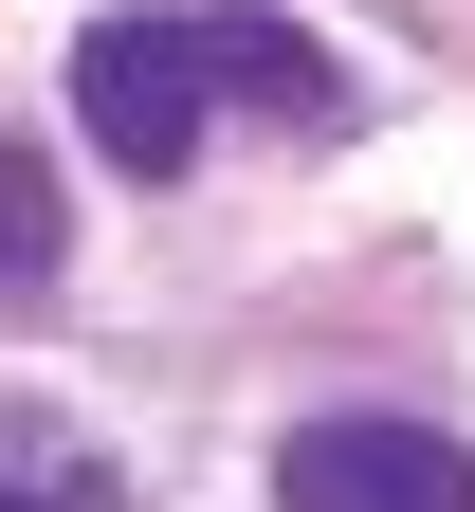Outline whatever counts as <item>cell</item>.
<instances>
[{
	"label": "cell",
	"instance_id": "1",
	"mask_svg": "<svg viewBox=\"0 0 475 512\" xmlns=\"http://www.w3.org/2000/svg\"><path fill=\"white\" fill-rule=\"evenodd\" d=\"M220 110H275V128H348V74L293 37V19H238V0H128V19L74 37V128L128 183H183Z\"/></svg>",
	"mask_w": 475,
	"mask_h": 512
},
{
	"label": "cell",
	"instance_id": "2",
	"mask_svg": "<svg viewBox=\"0 0 475 512\" xmlns=\"http://www.w3.org/2000/svg\"><path fill=\"white\" fill-rule=\"evenodd\" d=\"M275 512H475V458L439 421H293L275 439Z\"/></svg>",
	"mask_w": 475,
	"mask_h": 512
},
{
	"label": "cell",
	"instance_id": "3",
	"mask_svg": "<svg viewBox=\"0 0 475 512\" xmlns=\"http://www.w3.org/2000/svg\"><path fill=\"white\" fill-rule=\"evenodd\" d=\"M128 476L92 458V439L74 421H55V403H19V384H0V512H110Z\"/></svg>",
	"mask_w": 475,
	"mask_h": 512
},
{
	"label": "cell",
	"instance_id": "4",
	"mask_svg": "<svg viewBox=\"0 0 475 512\" xmlns=\"http://www.w3.org/2000/svg\"><path fill=\"white\" fill-rule=\"evenodd\" d=\"M55 256H74V202H55V165L19 147V128H0V293H37Z\"/></svg>",
	"mask_w": 475,
	"mask_h": 512
}]
</instances>
